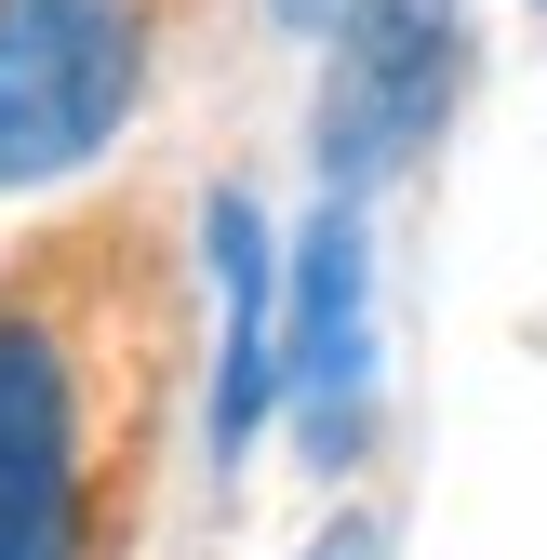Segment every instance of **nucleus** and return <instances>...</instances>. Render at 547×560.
<instances>
[{"label": "nucleus", "instance_id": "obj_2", "mask_svg": "<svg viewBox=\"0 0 547 560\" xmlns=\"http://www.w3.org/2000/svg\"><path fill=\"white\" fill-rule=\"evenodd\" d=\"M0 560H94V400L54 294H0Z\"/></svg>", "mask_w": 547, "mask_h": 560}, {"label": "nucleus", "instance_id": "obj_4", "mask_svg": "<svg viewBox=\"0 0 547 560\" xmlns=\"http://www.w3.org/2000/svg\"><path fill=\"white\" fill-rule=\"evenodd\" d=\"M294 428L307 454L334 467L361 441V400H374V254H361V200L334 187L307 214V254H294Z\"/></svg>", "mask_w": 547, "mask_h": 560}, {"label": "nucleus", "instance_id": "obj_3", "mask_svg": "<svg viewBox=\"0 0 547 560\" xmlns=\"http://www.w3.org/2000/svg\"><path fill=\"white\" fill-rule=\"evenodd\" d=\"M454 0H361L348 14V54H334V107H321V148H334V187H361L374 161L428 148L441 107H454Z\"/></svg>", "mask_w": 547, "mask_h": 560}, {"label": "nucleus", "instance_id": "obj_1", "mask_svg": "<svg viewBox=\"0 0 547 560\" xmlns=\"http://www.w3.org/2000/svg\"><path fill=\"white\" fill-rule=\"evenodd\" d=\"M148 94V0H0V187L81 174Z\"/></svg>", "mask_w": 547, "mask_h": 560}, {"label": "nucleus", "instance_id": "obj_6", "mask_svg": "<svg viewBox=\"0 0 547 560\" xmlns=\"http://www.w3.org/2000/svg\"><path fill=\"white\" fill-rule=\"evenodd\" d=\"M307 560H374V521H348V534H321Z\"/></svg>", "mask_w": 547, "mask_h": 560}, {"label": "nucleus", "instance_id": "obj_5", "mask_svg": "<svg viewBox=\"0 0 547 560\" xmlns=\"http://www.w3.org/2000/svg\"><path fill=\"white\" fill-rule=\"evenodd\" d=\"M200 241H214V294H228V361H214V454H254L267 400H281V320H267V228L254 200L214 187V214H200Z\"/></svg>", "mask_w": 547, "mask_h": 560}]
</instances>
